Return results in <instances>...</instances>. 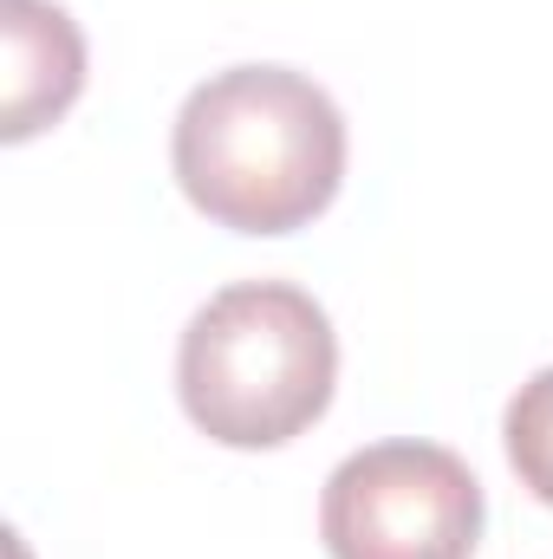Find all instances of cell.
Instances as JSON below:
<instances>
[{
	"instance_id": "6da1fadb",
	"label": "cell",
	"mask_w": 553,
	"mask_h": 559,
	"mask_svg": "<svg viewBox=\"0 0 553 559\" xmlns=\"http://www.w3.org/2000/svg\"><path fill=\"white\" fill-rule=\"evenodd\" d=\"M169 163L215 228L293 235L345 182V111L293 66H228L183 98Z\"/></svg>"
},
{
	"instance_id": "7a4b0ae2",
	"label": "cell",
	"mask_w": 553,
	"mask_h": 559,
	"mask_svg": "<svg viewBox=\"0 0 553 559\" xmlns=\"http://www.w3.org/2000/svg\"><path fill=\"white\" fill-rule=\"evenodd\" d=\"M339 332L293 280H235L196 306L176 345L183 417L222 449H280L326 417Z\"/></svg>"
},
{
	"instance_id": "3957f363",
	"label": "cell",
	"mask_w": 553,
	"mask_h": 559,
	"mask_svg": "<svg viewBox=\"0 0 553 559\" xmlns=\"http://www.w3.org/2000/svg\"><path fill=\"white\" fill-rule=\"evenodd\" d=\"M482 514V481L456 449L391 436L326 475L319 540L332 559H475Z\"/></svg>"
},
{
	"instance_id": "277c9868",
	"label": "cell",
	"mask_w": 553,
	"mask_h": 559,
	"mask_svg": "<svg viewBox=\"0 0 553 559\" xmlns=\"http://www.w3.org/2000/svg\"><path fill=\"white\" fill-rule=\"evenodd\" d=\"M7 33V124L0 138L26 143L72 111L85 92V33L52 0H0Z\"/></svg>"
},
{
	"instance_id": "5b68a950",
	"label": "cell",
	"mask_w": 553,
	"mask_h": 559,
	"mask_svg": "<svg viewBox=\"0 0 553 559\" xmlns=\"http://www.w3.org/2000/svg\"><path fill=\"white\" fill-rule=\"evenodd\" d=\"M502 449H508V468L521 475V488L553 508V365L534 371L508 411H502Z\"/></svg>"
}]
</instances>
